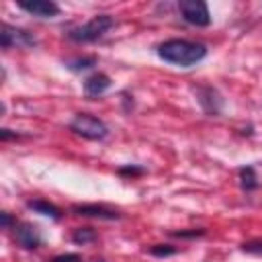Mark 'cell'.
I'll return each mask as SVG.
<instances>
[{
    "label": "cell",
    "mask_w": 262,
    "mask_h": 262,
    "mask_svg": "<svg viewBox=\"0 0 262 262\" xmlns=\"http://www.w3.org/2000/svg\"><path fill=\"white\" fill-rule=\"evenodd\" d=\"M156 53L160 59H164L172 66L190 68L205 59L207 47L201 43H194V41H186V39H168L158 45Z\"/></svg>",
    "instance_id": "6da1fadb"
},
{
    "label": "cell",
    "mask_w": 262,
    "mask_h": 262,
    "mask_svg": "<svg viewBox=\"0 0 262 262\" xmlns=\"http://www.w3.org/2000/svg\"><path fill=\"white\" fill-rule=\"evenodd\" d=\"M113 25H115L113 16H108V14H98V16H92L88 23L70 29V31H68V39L74 41V43H92V41L100 39Z\"/></svg>",
    "instance_id": "7a4b0ae2"
},
{
    "label": "cell",
    "mask_w": 262,
    "mask_h": 262,
    "mask_svg": "<svg viewBox=\"0 0 262 262\" xmlns=\"http://www.w3.org/2000/svg\"><path fill=\"white\" fill-rule=\"evenodd\" d=\"M70 131H74L76 135H80L84 139H92V141H100L108 135V127L98 117L88 115V113L76 115L70 123Z\"/></svg>",
    "instance_id": "3957f363"
},
{
    "label": "cell",
    "mask_w": 262,
    "mask_h": 262,
    "mask_svg": "<svg viewBox=\"0 0 262 262\" xmlns=\"http://www.w3.org/2000/svg\"><path fill=\"white\" fill-rule=\"evenodd\" d=\"M178 10H180L182 18L192 27H207L211 23L209 8L203 0H180Z\"/></svg>",
    "instance_id": "277c9868"
},
{
    "label": "cell",
    "mask_w": 262,
    "mask_h": 262,
    "mask_svg": "<svg viewBox=\"0 0 262 262\" xmlns=\"http://www.w3.org/2000/svg\"><path fill=\"white\" fill-rule=\"evenodd\" d=\"M0 45H2V49H10V47H35L37 45V39L33 37V33L4 23L0 27Z\"/></svg>",
    "instance_id": "5b68a950"
},
{
    "label": "cell",
    "mask_w": 262,
    "mask_h": 262,
    "mask_svg": "<svg viewBox=\"0 0 262 262\" xmlns=\"http://www.w3.org/2000/svg\"><path fill=\"white\" fill-rule=\"evenodd\" d=\"M12 235H14V242L25 250H35L41 246V233H39L37 225H33V223H16L14 221Z\"/></svg>",
    "instance_id": "8992f818"
},
{
    "label": "cell",
    "mask_w": 262,
    "mask_h": 262,
    "mask_svg": "<svg viewBox=\"0 0 262 262\" xmlns=\"http://www.w3.org/2000/svg\"><path fill=\"white\" fill-rule=\"evenodd\" d=\"M18 8L39 18H53L59 14V6L51 0H18Z\"/></svg>",
    "instance_id": "52a82bcc"
},
{
    "label": "cell",
    "mask_w": 262,
    "mask_h": 262,
    "mask_svg": "<svg viewBox=\"0 0 262 262\" xmlns=\"http://www.w3.org/2000/svg\"><path fill=\"white\" fill-rule=\"evenodd\" d=\"M196 98H199V104L203 106V111L211 117H217L221 113V106H223V98L219 96V92L211 86H201L196 90Z\"/></svg>",
    "instance_id": "ba28073f"
},
{
    "label": "cell",
    "mask_w": 262,
    "mask_h": 262,
    "mask_svg": "<svg viewBox=\"0 0 262 262\" xmlns=\"http://www.w3.org/2000/svg\"><path fill=\"white\" fill-rule=\"evenodd\" d=\"M72 211L76 215H82V217H94V219H106V221L121 219V213L119 211L108 209L104 205H74Z\"/></svg>",
    "instance_id": "9c48e42d"
},
{
    "label": "cell",
    "mask_w": 262,
    "mask_h": 262,
    "mask_svg": "<svg viewBox=\"0 0 262 262\" xmlns=\"http://www.w3.org/2000/svg\"><path fill=\"white\" fill-rule=\"evenodd\" d=\"M108 88H111V78L106 74H92L84 80V94L88 98H96L104 94Z\"/></svg>",
    "instance_id": "30bf717a"
},
{
    "label": "cell",
    "mask_w": 262,
    "mask_h": 262,
    "mask_svg": "<svg viewBox=\"0 0 262 262\" xmlns=\"http://www.w3.org/2000/svg\"><path fill=\"white\" fill-rule=\"evenodd\" d=\"M27 207H29L31 211H35V213H39V215H45V217H51V219H55V221L61 217V211H59L55 205H51V203H47V201H41V199L29 201Z\"/></svg>",
    "instance_id": "8fae6325"
},
{
    "label": "cell",
    "mask_w": 262,
    "mask_h": 262,
    "mask_svg": "<svg viewBox=\"0 0 262 262\" xmlns=\"http://www.w3.org/2000/svg\"><path fill=\"white\" fill-rule=\"evenodd\" d=\"M239 184H242V188L246 190V192H250V190H256L258 188V176H256V170L252 168V166H244L242 170H239Z\"/></svg>",
    "instance_id": "7c38bea8"
},
{
    "label": "cell",
    "mask_w": 262,
    "mask_h": 262,
    "mask_svg": "<svg viewBox=\"0 0 262 262\" xmlns=\"http://www.w3.org/2000/svg\"><path fill=\"white\" fill-rule=\"evenodd\" d=\"M94 239H96V233H94L92 227H78L72 233V242L78 244V246H86V244H90Z\"/></svg>",
    "instance_id": "4fadbf2b"
},
{
    "label": "cell",
    "mask_w": 262,
    "mask_h": 262,
    "mask_svg": "<svg viewBox=\"0 0 262 262\" xmlns=\"http://www.w3.org/2000/svg\"><path fill=\"white\" fill-rule=\"evenodd\" d=\"M96 66V57H76V59H68L66 68L72 72H84Z\"/></svg>",
    "instance_id": "5bb4252c"
},
{
    "label": "cell",
    "mask_w": 262,
    "mask_h": 262,
    "mask_svg": "<svg viewBox=\"0 0 262 262\" xmlns=\"http://www.w3.org/2000/svg\"><path fill=\"white\" fill-rule=\"evenodd\" d=\"M178 250L174 248V246H170V244H156V246H151L149 248V254L151 256H158V258H166V256H174Z\"/></svg>",
    "instance_id": "9a60e30c"
},
{
    "label": "cell",
    "mask_w": 262,
    "mask_h": 262,
    "mask_svg": "<svg viewBox=\"0 0 262 262\" xmlns=\"http://www.w3.org/2000/svg\"><path fill=\"white\" fill-rule=\"evenodd\" d=\"M242 252L252 254V256H262V239H252L242 244Z\"/></svg>",
    "instance_id": "2e32d148"
},
{
    "label": "cell",
    "mask_w": 262,
    "mask_h": 262,
    "mask_svg": "<svg viewBox=\"0 0 262 262\" xmlns=\"http://www.w3.org/2000/svg\"><path fill=\"white\" fill-rule=\"evenodd\" d=\"M119 174L121 176H137V174H143V168H139V166H123V168H119Z\"/></svg>",
    "instance_id": "e0dca14e"
},
{
    "label": "cell",
    "mask_w": 262,
    "mask_h": 262,
    "mask_svg": "<svg viewBox=\"0 0 262 262\" xmlns=\"http://www.w3.org/2000/svg\"><path fill=\"white\" fill-rule=\"evenodd\" d=\"M174 237H199L205 235V229H190V231H172Z\"/></svg>",
    "instance_id": "ac0fdd59"
},
{
    "label": "cell",
    "mask_w": 262,
    "mask_h": 262,
    "mask_svg": "<svg viewBox=\"0 0 262 262\" xmlns=\"http://www.w3.org/2000/svg\"><path fill=\"white\" fill-rule=\"evenodd\" d=\"M51 262H82V258L78 254H59V256L51 258Z\"/></svg>",
    "instance_id": "d6986e66"
},
{
    "label": "cell",
    "mask_w": 262,
    "mask_h": 262,
    "mask_svg": "<svg viewBox=\"0 0 262 262\" xmlns=\"http://www.w3.org/2000/svg\"><path fill=\"white\" fill-rule=\"evenodd\" d=\"M12 137L16 139L18 135H16V133H12L10 129H0V139H2V141H6V139H12Z\"/></svg>",
    "instance_id": "ffe728a7"
},
{
    "label": "cell",
    "mask_w": 262,
    "mask_h": 262,
    "mask_svg": "<svg viewBox=\"0 0 262 262\" xmlns=\"http://www.w3.org/2000/svg\"><path fill=\"white\" fill-rule=\"evenodd\" d=\"M0 219H2V227H4V229H8V227L12 225V217H10L8 213H0Z\"/></svg>",
    "instance_id": "44dd1931"
},
{
    "label": "cell",
    "mask_w": 262,
    "mask_h": 262,
    "mask_svg": "<svg viewBox=\"0 0 262 262\" xmlns=\"http://www.w3.org/2000/svg\"><path fill=\"white\" fill-rule=\"evenodd\" d=\"M98 262H104V260H98Z\"/></svg>",
    "instance_id": "7402d4cb"
}]
</instances>
